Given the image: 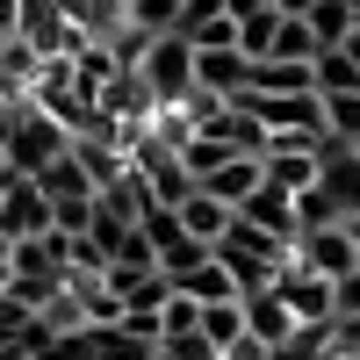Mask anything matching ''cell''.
Returning <instances> with one entry per match:
<instances>
[{"label":"cell","mask_w":360,"mask_h":360,"mask_svg":"<svg viewBox=\"0 0 360 360\" xmlns=\"http://www.w3.org/2000/svg\"><path fill=\"white\" fill-rule=\"evenodd\" d=\"M259 180H266V159H231V166H217L209 180H195V188H209L224 209H245V195L259 188Z\"/></svg>","instance_id":"30bf717a"},{"label":"cell","mask_w":360,"mask_h":360,"mask_svg":"<svg viewBox=\"0 0 360 360\" xmlns=\"http://www.w3.org/2000/svg\"><path fill=\"white\" fill-rule=\"evenodd\" d=\"M324 101V130H332V137H360V94H317Z\"/></svg>","instance_id":"9a60e30c"},{"label":"cell","mask_w":360,"mask_h":360,"mask_svg":"<svg viewBox=\"0 0 360 360\" xmlns=\"http://www.w3.org/2000/svg\"><path fill=\"white\" fill-rule=\"evenodd\" d=\"M339 317H360V266L339 274Z\"/></svg>","instance_id":"2e32d148"},{"label":"cell","mask_w":360,"mask_h":360,"mask_svg":"<svg viewBox=\"0 0 360 360\" xmlns=\"http://www.w3.org/2000/svg\"><path fill=\"white\" fill-rule=\"evenodd\" d=\"M22 29V0H0V37H15Z\"/></svg>","instance_id":"e0dca14e"},{"label":"cell","mask_w":360,"mask_h":360,"mask_svg":"<svg viewBox=\"0 0 360 360\" xmlns=\"http://www.w3.org/2000/svg\"><path fill=\"white\" fill-rule=\"evenodd\" d=\"M353 152H360V137H353Z\"/></svg>","instance_id":"44dd1931"},{"label":"cell","mask_w":360,"mask_h":360,"mask_svg":"<svg viewBox=\"0 0 360 360\" xmlns=\"http://www.w3.org/2000/svg\"><path fill=\"white\" fill-rule=\"evenodd\" d=\"M274 295L295 310V324H332L339 317V281H324V274H310V266H281L274 274Z\"/></svg>","instance_id":"277c9868"},{"label":"cell","mask_w":360,"mask_h":360,"mask_svg":"<svg viewBox=\"0 0 360 360\" xmlns=\"http://www.w3.org/2000/svg\"><path fill=\"white\" fill-rule=\"evenodd\" d=\"M238 217H245V224H259V231H274V238H288V245H295V195H288V188H266V180H259V188L245 195V209H238Z\"/></svg>","instance_id":"ba28073f"},{"label":"cell","mask_w":360,"mask_h":360,"mask_svg":"<svg viewBox=\"0 0 360 360\" xmlns=\"http://www.w3.org/2000/svg\"><path fill=\"white\" fill-rule=\"evenodd\" d=\"M173 217H180V231H188V238H195V245H217V238L231 231V217H238V209H224V202H217V195H209V188H195L188 202H180V209H173Z\"/></svg>","instance_id":"9c48e42d"},{"label":"cell","mask_w":360,"mask_h":360,"mask_svg":"<svg viewBox=\"0 0 360 360\" xmlns=\"http://www.w3.org/2000/svg\"><path fill=\"white\" fill-rule=\"evenodd\" d=\"M245 65H252V58L238 51V44H231V51H195V86L238 101V94H245Z\"/></svg>","instance_id":"52a82bcc"},{"label":"cell","mask_w":360,"mask_h":360,"mask_svg":"<svg viewBox=\"0 0 360 360\" xmlns=\"http://www.w3.org/2000/svg\"><path fill=\"white\" fill-rule=\"evenodd\" d=\"M346 8H353V29H360V0H346Z\"/></svg>","instance_id":"ffe728a7"},{"label":"cell","mask_w":360,"mask_h":360,"mask_svg":"<svg viewBox=\"0 0 360 360\" xmlns=\"http://www.w3.org/2000/svg\"><path fill=\"white\" fill-rule=\"evenodd\" d=\"M224 8H231L238 22H245V15H266V8H274V0H224Z\"/></svg>","instance_id":"ac0fdd59"},{"label":"cell","mask_w":360,"mask_h":360,"mask_svg":"<svg viewBox=\"0 0 360 360\" xmlns=\"http://www.w3.org/2000/svg\"><path fill=\"white\" fill-rule=\"evenodd\" d=\"M44 231H58V217H51V195L37 188L29 173H8L0 180V238H44Z\"/></svg>","instance_id":"3957f363"},{"label":"cell","mask_w":360,"mask_h":360,"mask_svg":"<svg viewBox=\"0 0 360 360\" xmlns=\"http://www.w3.org/2000/svg\"><path fill=\"white\" fill-rule=\"evenodd\" d=\"M339 51H346V58H353V72H360V29H353V37H346V44H339Z\"/></svg>","instance_id":"d6986e66"},{"label":"cell","mask_w":360,"mask_h":360,"mask_svg":"<svg viewBox=\"0 0 360 360\" xmlns=\"http://www.w3.org/2000/svg\"><path fill=\"white\" fill-rule=\"evenodd\" d=\"M303 22H310V37H317V51H339V44L353 37V8H346V0H317V8H310Z\"/></svg>","instance_id":"5bb4252c"},{"label":"cell","mask_w":360,"mask_h":360,"mask_svg":"<svg viewBox=\"0 0 360 360\" xmlns=\"http://www.w3.org/2000/svg\"><path fill=\"white\" fill-rule=\"evenodd\" d=\"M245 332H252L259 346H288L295 332H303V324H295V310L281 303L274 288H259V295H245Z\"/></svg>","instance_id":"8992f818"},{"label":"cell","mask_w":360,"mask_h":360,"mask_svg":"<svg viewBox=\"0 0 360 360\" xmlns=\"http://www.w3.org/2000/svg\"><path fill=\"white\" fill-rule=\"evenodd\" d=\"M295 266L339 281V274H353V266H360V245H353L346 224H324V231H303V238H295Z\"/></svg>","instance_id":"5b68a950"},{"label":"cell","mask_w":360,"mask_h":360,"mask_svg":"<svg viewBox=\"0 0 360 360\" xmlns=\"http://www.w3.org/2000/svg\"><path fill=\"white\" fill-rule=\"evenodd\" d=\"M310 86L317 94H360V72H353L346 51H317L310 58Z\"/></svg>","instance_id":"4fadbf2b"},{"label":"cell","mask_w":360,"mask_h":360,"mask_svg":"<svg viewBox=\"0 0 360 360\" xmlns=\"http://www.w3.org/2000/svg\"><path fill=\"white\" fill-rule=\"evenodd\" d=\"M266 188H288V195L317 188V152H266Z\"/></svg>","instance_id":"7c38bea8"},{"label":"cell","mask_w":360,"mask_h":360,"mask_svg":"<svg viewBox=\"0 0 360 360\" xmlns=\"http://www.w3.org/2000/svg\"><path fill=\"white\" fill-rule=\"evenodd\" d=\"M209 252L224 259V274L238 281V295H259V288H274V274L295 259V245H288V238L259 231V224H245V217H231V231H224Z\"/></svg>","instance_id":"6da1fadb"},{"label":"cell","mask_w":360,"mask_h":360,"mask_svg":"<svg viewBox=\"0 0 360 360\" xmlns=\"http://www.w3.org/2000/svg\"><path fill=\"white\" fill-rule=\"evenodd\" d=\"M137 72H144V86H152V101H159V108H180V101L195 94V44L180 37V29H166V37L144 44Z\"/></svg>","instance_id":"7a4b0ae2"},{"label":"cell","mask_w":360,"mask_h":360,"mask_svg":"<svg viewBox=\"0 0 360 360\" xmlns=\"http://www.w3.org/2000/svg\"><path fill=\"white\" fill-rule=\"evenodd\" d=\"M173 288L188 295V303H238V281L224 274V259H217V252H209V259H195V266H188V274H180Z\"/></svg>","instance_id":"8fae6325"}]
</instances>
